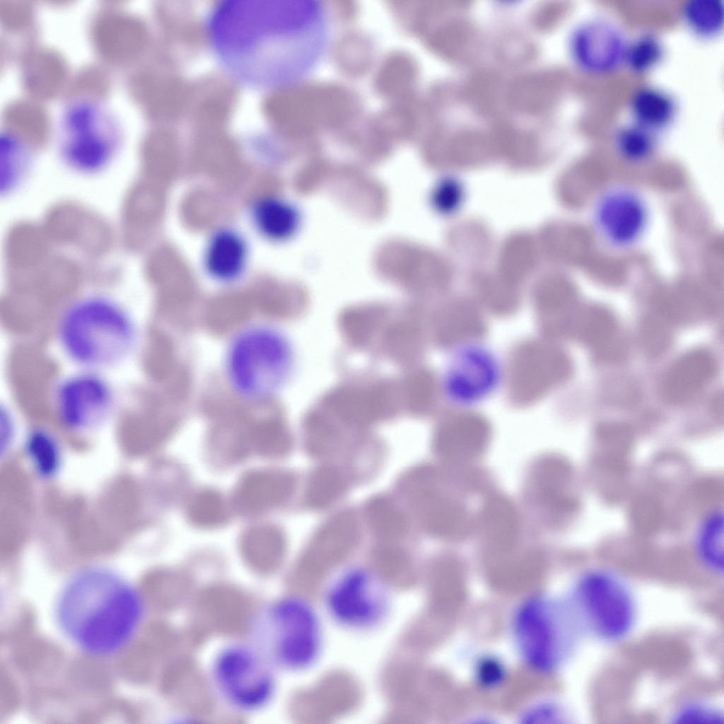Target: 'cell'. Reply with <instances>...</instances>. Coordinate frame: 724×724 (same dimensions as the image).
<instances>
[{
  "mask_svg": "<svg viewBox=\"0 0 724 724\" xmlns=\"http://www.w3.org/2000/svg\"><path fill=\"white\" fill-rule=\"evenodd\" d=\"M218 62L233 78L257 89L303 79L317 66L329 40L327 11L310 0H228L206 26Z\"/></svg>",
  "mask_w": 724,
  "mask_h": 724,
  "instance_id": "1",
  "label": "cell"
},
{
  "mask_svg": "<svg viewBox=\"0 0 724 724\" xmlns=\"http://www.w3.org/2000/svg\"><path fill=\"white\" fill-rule=\"evenodd\" d=\"M139 590L116 571L90 566L63 585L54 605V618L63 636L86 654L107 658L122 651L143 621Z\"/></svg>",
  "mask_w": 724,
  "mask_h": 724,
  "instance_id": "2",
  "label": "cell"
},
{
  "mask_svg": "<svg viewBox=\"0 0 724 724\" xmlns=\"http://www.w3.org/2000/svg\"><path fill=\"white\" fill-rule=\"evenodd\" d=\"M58 339L70 359L92 370L123 361L133 350L137 332L117 301L92 294L69 305L59 323Z\"/></svg>",
  "mask_w": 724,
  "mask_h": 724,
  "instance_id": "3",
  "label": "cell"
},
{
  "mask_svg": "<svg viewBox=\"0 0 724 724\" xmlns=\"http://www.w3.org/2000/svg\"><path fill=\"white\" fill-rule=\"evenodd\" d=\"M293 361L291 343L277 327L252 323L236 330L223 356V375L231 391L250 403L274 399L289 378Z\"/></svg>",
  "mask_w": 724,
  "mask_h": 724,
  "instance_id": "4",
  "label": "cell"
},
{
  "mask_svg": "<svg viewBox=\"0 0 724 724\" xmlns=\"http://www.w3.org/2000/svg\"><path fill=\"white\" fill-rule=\"evenodd\" d=\"M57 130L60 160L71 172L83 177L105 172L122 146L123 130L117 117L95 100H76L67 105Z\"/></svg>",
  "mask_w": 724,
  "mask_h": 724,
  "instance_id": "5",
  "label": "cell"
},
{
  "mask_svg": "<svg viewBox=\"0 0 724 724\" xmlns=\"http://www.w3.org/2000/svg\"><path fill=\"white\" fill-rule=\"evenodd\" d=\"M260 650L271 663L292 672L315 665L325 644L322 618L308 601L288 596L274 602L259 621Z\"/></svg>",
  "mask_w": 724,
  "mask_h": 724,
  "instance_id": "6",
  "label": "cell"
},
{
  "mask_svg": "<svg viewBox=\"0 0 724 724\" xmlns=\"http://www.w3.org/2000/svg\"><path fill=\"white\" fill-rule=\"evenodd\" d=\"M582 631L609 643L625 639L637 619V605L627 583L617 574L594 569L578 580L570 603Z\"/></svg>",
  "mask_w": 724,
  "mask_h": 724,
  "instance_id": "7",
  "label": "cell"
},
{
  "mask_svg": "<svg viewBox=\"0 0 724 724\" xmlns=\"http://www.w3.org/2000/svg\"><path fill=\"white\" fill-rule=\"evenodd\" d=\"M513 628L524 660L541 672L558 667L582 631L570 603L556 604L544 597L525 602L515 614Z\"/></svg>",
  "mask_w": 724,
  "mask_h": 724,
  "instance_id": "8",
  "label": "cell"
},
{
  "mask_svg": "<svg viewBox=\"0 0 724 724\" xmlns=\"http://www.w3.org/2000/svg\"><path fill=\"white\" fill-rule=\"evenodd\" d=\"M323 604L329 618L344 629L370 632L383 625L390 616V591L364 569H348L332 580L323 592Z\"/></svg>",
  "mask_w": 724,
  "mask_h": 724,
  "instance_id": "9",
  "label": "cell"
},
{
  "mask_svg": "<svg viewBox=\"0 0 724 724\" xmlns=\"http://www.w3.org/2000/svg\"><path fill=\"white\" fill-rule=\"evenodd\" d=\"M214 684L231 706L245 711L264 706L274 692L270 661L259 650L233 645L221 650L212 668Z\"/></svg>",
  "mask_w": 724,
  "mask_h": 724,
  "instance_id": "10",
  "label": "cell"
},
{
  "mask_svg": "<svg viewBox=\"0 0 724 724\" xmlns=\"http://www.w3.org/2000/svg\"><path fill=\"white\" fill-rule=\"evenodd\" d=\"M507 368L508 396L519 406L537 402L564 383L573 369L569 356L549 339L518 344L510 354Z\"/></svg>",
  "mask_w": 724,
  "mask_h": 724,
  "instance_id": "11",
  "label": "cell"
},
{
  "mask_svg": "<svg viewBox=\"0 0 724 724\" xmlns=\"http://www.w3.org/2000/svg\"><path fill=\"white\" fill-rule=\"evenodd\" d=\"M54 404L65 428L86 433L100 426L110 416L114 397L106 381L88 370L64 379L57 390Z\"/></svg>",
  "mask_w": 724,
  "mask_h": 724,
  "instance_id": "12",
  "label": "cell"
},
{
  "mask_svg": "<svg viewBox=\"0 0 724 724\" xmlns=\"http://www.w3.org/2000/svg\"><path fill=\"white\" fill-rule=\"evenodd\" d=\"M592 218L600 238L612 248L623 250L641 239L648 223L649 211L644 198L637 191L615 187L598 197Z\"/></svg>",
  "mask_w": 724,
  "mask_h": 724,
  "instance_id": "13",
  "label": "cell"
},
{
  "mask_svg": "<svg viewBox=\"0 0 724 724\" xmlns=\"http://www.w3.org/2000/svg\"><path fill=\"white\" fill-rule=\"evenodd\" d=\"M498 380L499 367L492 354L482 348L467 347L450 366L445 390L453 402L472 404L490 395Z\"/></svg>",
  "mask_w": 724,
  "mask_h": 724,
  "instance_id": "14",
  "label": "cell"
},
{
  "mask_svg": "<svg viewBox=\"0 0 724 724\" xmlns=\"http://www.w3.org/2000/svg\"><path fill=\"white\" fill-rule=\"evenodd\" d=\"M571 45L579 66L588 72L600 74L624 62L627 42L614 25L603 20H591L576 30Z\"/></svg>",
  "mask_w": 724,
  "mask_h": 724,
  "instance_id": "15",
  "label": "cell"
},
{
  "mask_svg": "<svg viewBox=\"0 0 724 724\" xmlns=\"http://www.w3.org/2000/svg\"><path fill=\"white\" fill-rule=\"evenodd\" d=\"M442 422L437 436L438 450L452 460H468L480 455L489 441L487 421L473 412L454 411Z\"/></svg>",
  "mask_w": 724,
  "mask_h": 724,
  "instance_id": "16",
  "label": "cell"
},
{
  "mask_svg": "<svg viewBox=\"0 0 724 724\" xmlns=\"http://www.w3.org/2000/svg\"><path fill=\"white\" fill-rule=\"evenodd\" d=\"M293 486V477L287 472L270 469L251 471L238 484L234 503L245 514L262 513L285 502Z\"/></svg>",
  "mask_w": 724,
  "mask_h": 724,
  "instance_id": "17",
  "label": "cell"
},
{
  "mask_svg": "<svg viewBox=\"0 0 724 724\" xmlns=\"http://www.w3.org/2000/svg\"><path fill=\"white\" fill-rule=\"evenodd\" d=\"M716 361L704 349L691 350L676 360L665 374L661 392L669 403H684L702 390L712 379Z\"/></svg>",
  "mask_w": 724,
  "mask_h": 724,
  "instance_id": "18",
  "label": "cell"
},
{
  "mask_svg": "<svg viewBox=\"0 0 724 724\" xmlns=\"http://www.w3.org/2000/svg\"><path fill=\"white\" fill-rule=\"evenodd\" d=\"M247 245L239 232L229 228L217 230L209 238L204 255L206 273L218 282L230 284L243 274Z\"/></svg>",
  "mask_w": 724,
  "mask_h": 724,
  "instance_id": "19",
  "label": "cell"
},
{
  "mask_svg": "<svg viewBox=\"0 0 724 724\" xmlns=\"http://www.w3.org/2000/svg\"><path fill=\"white\" fill-rule=\"evenodd\" d=\"M575 329L578 338L600 360L617 359L624 350L617 321L609 312L594 309L581 314Z\"/></svg>",
  "mask_w": 724,
  "mask_h": 724,
  "instance_id": "20",
  "label": "cell"
},
{
  "mask_svg": "<svg viewBox=\"0 0 724 724\" xmlns=\"http://www.w3.org/2000/svg\"><path fill=\"white\" fill-rule=\"evenodd\" d=\"M258 232L269 240L281 242L291 238L300 224V214L290 202L277 197L258 201L252 211Z\"/></svg>",
  "mask_w": 724,
  "mask_h": 724,
  "instance_id": "21",
  "label": "cell"
},
{
  "mask_svg": "<svg viewBox=\"0 0 724 724\" xmlns=\"http://www.w3.org/2000/svg\"><path fill=\"white\" fill-rule=\"evenodd\" d=\"M282 532L272 525H259L243 535L240 549L245 560L252 568L268 571L276 567L285 551Z\"/></svg>",
  "mask_w": 724,
  "mask_h": 724,
  "instance_id": "22",
  "label": "cell"
},
{
  "mask_svg": "<svg viewBox=\"0 0 724 724\" xmlns=\"http://www.w3.org/2000/svg\"><path fill=\"white\" fill-rule=\"evenodd\" d=\"M630 107L634 122L653 132L671 122L676 108L671 96L653 87L638 90L631 98Z\"/></svg>",
  "mask_w": 724,
  "mask_h": 724,
  "instance_id": "23",
  "label": "cell"
},
{
  "mask_svg": "<svg viewBox=\"0 0 724 724\" xmlns=\"http://www.w3.org/2000/svg\"><path fill=\"white\" fill-rule=\"evenodd\" d=\"M723 513L713 512L704 518L698 529L695 551L704 568L716 575L723 572Z\"/></svg>",
  "mask_w": 724,
  "mask_h": 724,
  "instance_id": "24",
  "label": "cell"
},
{
  "mask_svg": "<svg viewBox=\"0 0 724 724\" xmlns=\"http://www.w3.org/2000/svg\"><path fill=\"white\" fill-rule=\"evenodd\" d=\"M186 513L192 525L203 529L218 527L227 522L230 515L224 497L209 488L200 489L191 496Z\"/></svg>",
  "mask_w": 724,
  "mask_h": 724,
  "instance_id": "25",
  "label": "cell"
},
{
  "mask_svg": "<svg viewBox=\"0 0 724 724\" xmlns=\"http://www.w3.org/2000/svg\"><path fill=\"white\" fill-rule=\"evenodd\" d=\"M452 311L440 316L442 340L446 345L456 346L485 333V321L475 310L458 308Z\"/></svg>",
  "mask_w": 724,
  "mask_h": 724,
  "instance_id": "26",
  "label": "cell"
},
{
  "mask_svg": "<svg viewBox=\"0 0 724 724\" xmlns=\"http://www.w3.org/2000/svg\"><path fill=\"white\" fill-rule=\"evenodd\" d=\"M614 146L617 153L624 160L640 163L653 156L656 140L653 132L634 122L617 132Z\"/></svg>",
  "mask_w": 724,
  "mask_h": 724,
  "instance_id": "27",
  "label": "cell"
},
{
  "mask_svg": "<svg viewBox=\"0 0 724 724\" xmlns=\"http://www.w3.org/2000/svg\"><path fill=\"white\" fill-rule=\"evenodd\" d=\"M686 25L701 37H712L723 28V4L721 0H690L682 8Z\"/></svg>",
  "mask_w": 724,
  "mask_h": 724,
  "instance_id": "28",
  "label": "cell"
},
{
  "mask_svg": "<svg viewBox=\"0 0 724 724\" xmlns=\"http://www.w3.org/2000/svg\"><path fill=\"white\" fill-rule=\"evenodd\" d=\"M30 155L24 146L10 136L1 140V192L6 194L18 188L30 167Z\"/></svg>",
  "mask_w": 724,
  "mask_h": 724,
  "instance_id": "29",
  "label": "cell"
},
{
  "mask_svg": "<svg viewBox=\"0 0 724 724\" xmlns=\"http://www.w3.org/2000/svg\"><path fill=\"white\" fill-rule=\"evenodd\" d=\"M25 452L37 473L47 477L58 469L60 462L59 445L49 432L37 429L25 440Z\"/></svg>",
  "mask_w": 724,
  "mask_h": 724,
  "instance_id": "30",
  "label": "cell"
},
{
  "mask_svg": "<svg viewBox=\"0 0 724 724\" xmlns=\"http://www.w3.org/2000/svg\"><path fill=\"white\" fill-rule=\"evenodd\" d=\"M662 55L663 47L660 40L646 34L627 43L623 63L633 71L643 73L659 62Z\"/></svg>",
  "mask_w": 724,
  "mask_h": 724,
  "instance_id": "31",
  "label": "cell"
},
{
  "mask_svg": "<svg viewBox=\"0 0 724 724\" xmlns=\"http://www.w3.org/2000/svg\"><path fill=\"white\" fill-rule=\"evenodd\" d=\"M672 718L677 723L723 724L724 717L718 707L706 702L694 701L680 706Z\"/></svg>",
  "mask_w": 724,
  "mask_h": 724,
  "instance_id": "32",
  "label": "cell"
},
{
  "mask_svg": "<svg viewBox=\"0 0 724 724\" xmlns=\"http://www.w3.org/2000/svg\"><path fill=\"white\" fill-rule=\"evenodd\" d=\"M648 318L642 327V341L646 349L653 355L665 351L669 344L670 336L667 329L662 322V318Z\"/></svg>",
  "mask_w": 724,
  "mask_h": 724,
  "instance_id": "33",
  "label": "cell"
},
{
  "mask_svg": "<svg viewBox=\"0 0 724 724\" xmlns=\"http://www.w3.org/2000/svg\"><path fill=\"white\" fill-rule=\"evenodd\" d=\"M477 673L481 684L491 687L501 682L504 677V669L499 661L486 658L480 662Z\"/></svg>",
  "mask_w": 724,
  "mask_h": 724,
  "instance_id": "34",
  "label": "cell"
}]
</instances>
